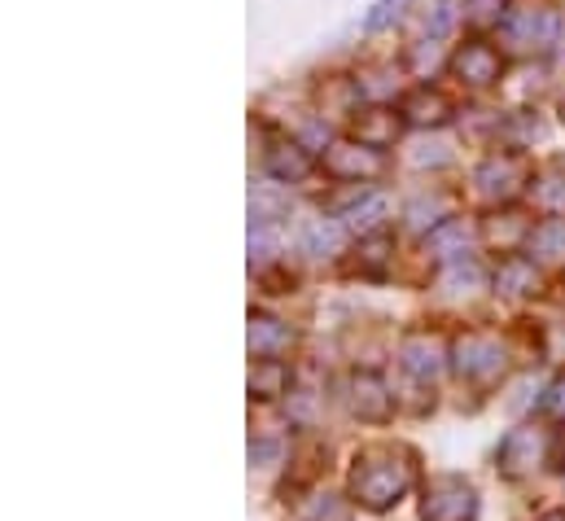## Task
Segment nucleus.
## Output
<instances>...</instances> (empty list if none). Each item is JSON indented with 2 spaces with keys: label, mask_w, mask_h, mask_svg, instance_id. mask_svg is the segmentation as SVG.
I'll return each instance as SVG.
<instances>
[{
  "label": "nucleus",
  "mask_w": 565,
  "mask_h": 521,
  "mask_svg": "<svg viewBox=\"0 0 565 521\" xmlns=\"http://www.w3.org/2000/svg\"><path fill=\"white\" fill-rule=\"evenodd\" d=\"M404 364H408V373H417V378H434V373H438V347H434L429 338H408Z\"/></svg>",
  "instance_id": "obj_8"
},
{
  "label": "nucleus",
  "mask_w": 565,
  "mask_h": 521,
  "mask_svg": "<svg viewBox=\"0 0 565 521\" xmlns=\"http://www.w3.org/2000/svg\"><path fill=\"white\" fill-rule=\"evenodd\" d=\"M535 456H540V443H535V434H531V429L509 434V438H504V447H500V460H504V469H509V474H526V469L535 465Z\"/></svg>",
  "instance_id": "obj_6"
},
{
  "label": "nucleus",
  "mask_w": 565,
  "mask_h": 521,
  "mask_svg": "<svg viewBox=\"0 0 565 521\" xmlns=\"http://www.w3.org/2000/svg\"><path fill=\"white\" fill-rule=\"evenodd\" d=\"M413 487V465H404L395 451H364L351 474V491L364 509H391Z\"/></svg>",
  "instance_id": "obj_1"
},
{
  "label": "nucleus",
  "mask_w": 565,
  "mask_h": 521,
  "mask_svg": "<svg viewBox=\"0 0 565 521\" xmlns=\"http://www.w3.org/2000/svg\"><path fill=\"white\" fill-rule=\"evenodd\" d=\"M460 373L465 378H478V382H491L504 373V351L491 342V338H465L460 342Z\"/></svg>",
  "instance_id": "obj_3"
},
{
  "label": "nucleus",
  "mask_w": 565,
  "mask_h": 521,
  "mask_svg": "<svg viewBox=\"0 0 565 521\" xmlns=\"http://www.w3.org/2000/svg\"><path fill=\"white\" fill-rule=\"evenodd\" d=\"M456 71L469 79V84H491L500 75V57L491 44H465V53L456 57Z\"/></svg>",
  "instance_id": "obj_5"
},
{
  "label": "nucleus",
  "mask_w": 565,
  "mask_h": 521,
  "mask_svg": "<svg viewBox=\"0 0 565 521\" xmlns=\"http://www.w3.org/2000/svg\"><path fill=\"white\" fill-rule=\"evenodd\" d=\"M268 369H259V373H250V391H259V394H281V364L277 360H264Z\"/></svg>",
  "instance_id": "obj_10"
},
{
  "label": "nucleus",
  "mask_w": 565,
  "mask_h": 521,
  "mask_svg": "<svg viewBox=\"0 0 565 521\" xmlns=\"http://www.w3.org/2000/svg\"><path fill=\"white\" fill-rule=\"evenodd\" d=\"M408 110H413V119H417V124H438V119H447V102H443L438 93H425V88L413 97V106H408Z\"/></svg>",
  "instance_id": "obj_9"
},
{
  "label": "nucleus",
  "mask_w": 565,
  "mask_h": 521,
  "mask_svg": "<svg viewBox=\"0 0 565 521\" xmlns=\"http://www.w3.org/2000/svg\"><path fill=\"white\" fill-rule=\"evenodd\" d=\"M289 342H294V333L285 329L281 320H268V316H255L250 320V355L277 360L281 351H289Z\"/></svg>",
  "instance_id": "obj_4"
},
{
  "label": "nucleus",
  "mask_w": 565,
  "mask_h": 521,
  "mask_svg": "<svg viewBox=\"0 0 565 521\" xmlns=\"http://www.w3.org/2000/svg\"><path fill=\"white\" fill-rule=\"evenodd\" d=\"M478 518V500L460 478H438L429 487V500L422 509V521H473Z\"/></svg>",
  "instance_id": "obj_2"
},
{
  "label": "nucleus",
  "mask_w": 565,
  "mask_h": 521,
  "mask_svg": "<svg viewBox=\"0 0 565 521\" xmlns=\"http://www.w3.org/2000/svg\"><path fill=\"white\" fill-rule=\"evenodd\" d=\"M329 167H333L338 176H373V171L382 167V158L369 153V149H360V145H338V149L329 153Z\"/></svg>",
  "instance_id": "obj_7"
},
{
  "label": "nucleus",
  "mask_w": 565,
  "mask_h": 521,
  "mask_svg": "<svg viewBox=\"0 0 565 521\" xmlns=\"http://www.w3.org/2000/svg\"><path fill=\"white\" fill-rule=\"evenodd\" d=\"M544 521H565V513H562V509H557V513H548V518H544Z\"/></svg>",
  "instance_id": "obj_11"
}]
</instances>
